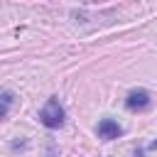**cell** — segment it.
Returning a JSON list of instances; mask_svg holds the SVG:
<instances>
[{"instance_id": "6da1fadb", "label": "cell", "mask_w": 157, "mask_h": 157, "mask_svg": "<svg viewBox=\"0 0 157 157\" xmlns=\"http://www.w3.org/2000/svg\"><path fill=\"white\" fill-rule=\"evenodd\" d=\"M39 120H42V125H47L52 130H56V128L64 125V108L59 105L56 98H49L47 101V105L39 110Z\"/></svg>"}, {"instance_id": "7a4b0ae2", "label": "cell", "mask_w": 157, "mask_h": 157, "mask_svg": "<svg viewBox=\"0 0 157 157\" xmlns=\"http://www.w3.org/2000/svg\"><path fill=\"white\" fill-rule=\"evenodd\" d=\"M125 105H128L130 110H142V108H147V105H150V93H147V91H142V88L130 91V93H128V98H125Z\"/></svg>"}, {"instance_id": "3957f363", "label": "cell", "mask_w": 157, "mask_h": 157, "mask_svg": "<svg viewBox=\"0 0 157 157\" xmlns=\"http://www.w3.org/2000/svg\"><path fill=\"white\" fill-rule=\"evenodd\" d=\"M120 132H123V128H120L115 120H110V118H103V120L98 123V137H103V140L120 137Z\"/></svg>"}, {"instance_id": "277c9868", "label": "cell", "mask_w": 157, "mask_h": 157, "mask_svg": "<svg viewBox=\"0 0 157 157\" xmlns=\"http://www.w3.org/2000/svg\"><path fill=\"white\" fill-rule=\"evenodd\" d=\"M12 103H15V93H12V91H2V93H0V120L7 115V110H10Z\"/></svg>"}]
</instances>
